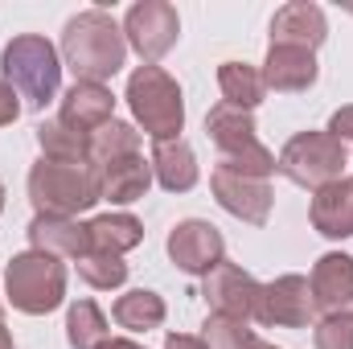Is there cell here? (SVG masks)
Returning a JSON list of instances; mask_svg holds the SVG:
<instances>
[{"mask_svg": "<svg viewBox=\"0 0 353 349\" xmlns=\"http://www.w3.org/2000/svg\"><path fill=\"white\" fill-rule=\"evenodd\" d=\"M99 349H144V346H140V341H132V337H107Z\"/></svg>", "mask_w": 353, "mask_h": 349, "instance_id": "d6a6232c", "label": "cell"}, {"mask_svg": "<svg viewBox=\"0 0 353 349\" xmlns=\"http://www.w3.org/2000/svg\"><path fill=\"white\" fill-rule=\"evenodd\" d=\"M165 349H210L201 337H189V333H169L165 337Z\"/></svg>", "mask_w": 353, "mask_h": 349, "instance_id": "1f68e13d", "label": "cell"}, {"mask_svg": "<svg viewBox=\"0 0 353 349\" xmlns=\"http://www.w3.org/2000/svg\"><path fill=\"white\" fill-rule=\"evenodd\" d=\"M79 275L87 288H99V292H111V288H123L128 283V263L123 255H103V251H87L79 259Z\"/></svg>", "mask_w": 353, "mask_h": 349, "instance_id": "83f0119b", "label": "cell"}, {"mask_svg": "<svg viewBox=\"0 0 353 349\" xmlns=\"http://www.w3.org/2000/svg\"><path fill=\"white\" fill-rule=\"evenodd\" d=\"M17 115H21V94H17V90L0 79V128L17 123Z\"/></svg>", "mask_w": 353, "mask_h": 349, "instance_id": "4dcf8cb0", "label": "cell"}, {"mask_svg": "<svg viewBox=\"0 0 353 349\" xmlns=\"http://www.w3.org/2000/svg\"><path fill=\"white\" fill-rule=\"evenodd\" d=\"M259 349H275V346H259Z\"/></svg>", "mask_w": 353, "mask_h": 349, "instance_id": "d590c367", "label": "cell"}, {"mask_svg": "<svg viewBox=\"0 0 353 349\" xmlns=\"http://www.w3.org/2000/svg\"><path fill=\"white\" fill-rule=\"evenodd\" d=\"M312 341H316V349H353V312L321 317L312 329Z\"/></svg>", "mask_w": 353, "mask_h": 349, "instance_id": "f1b7e54d", "label": "cell"}, {"mask_svg": "<svg viewBox=\"0 0 353 349\" xmlns=\"http://www.w3.org/2000/svg\"><path fill=\"white\" fill-rule=\"evenodd\" d=\"M58 119L74 132H99L103 123L115 119V94L103 87V83H74V87L62 94V107H58Z\"/></svg>", "mask_w": 353, "mask_h": 349, "instance_id": "9a60e30c", "label": "cell"}, {"mask_svg": "<svg viewBox=\"0 0 353 349\" xmlns=\"http://www.w3.org/2000/svg\"><path fill=\"white\" fill-rule=\"evenodd\" d=\"M8 304L25 317H46L66 300V267L46 251H21L4 267Z\"/></svg>", "mask_w": 353, "mask_h": 349, "instance_id": "8992f818", "label": "cell"}, {"mask_svg": "<svg viewBox=\"0 0 353 349\" xmlns=\"http://www.w3.org/2000/svg\"><path fill=\"white\" fill-rule=\"evenodd\" d=\"M263 87L279 90V94H300L316 83L321 66H316V54L312 50H292V46H271L263 62Z\"/></svg>", "mask_w": 353, "mask_h": 349, "instance_id": "2e32d148", "label": "cell"}, {"mask_svg": "<svg viewBox=\"0 0 353 349\" xmlns=\"http://www.w3.org/2000/svg\"><path fill=\"white\" fill-rule=\"evenodd\" d=\"M169 259L185 275H210L218 263H226V239L214 222L205 218H185L169 230Z\"/></svg>", "mask_w": 353, "mask_h": 349, "instance_id": "30bf717a", "label": "cell"}, {"mask_svg": "<svg viewBox=\"0 0 353 349\" xmlns=\"http://www.w3.org/2000/svg\"><path fill=\"white\" fill-rule=\"evenodd\" d=\"M128 37L111 12L87 8L62 29V62L74 70V83H107L123 70Z\"/></svg>", "mask_w": 353, "mask_h": 349, "instance_id": "6da1fadb", "label": "cell"}, {"mask_svg": "<svg viewBox=\"0 0 353 349\" xmlns=\"http://www.w3.org/2000/svg\"><path fill=\"white\" fill-rule=\"evenodd\" d=\"M148 165H152V177L161 181V189H169V193H189L197 185V157L185 140L157 144Z\"/></svg>", "mask_w": 353, "mask_h": 349, "instance_id": "44dd1931", "label": "cell"}, {"mask_svg": "<svg viewBox=\"0 0 353 349\" xmlns=\"http://www.w3.org/2000/svg\"><path fill=\"white\" fill-rule=\"evenodd\" d=\"M128 107L136 115V123L144 128V136L152 144H169L181 140V128H185V99L176 87L173 74H165L161 66H140L132 79H128Z\"/></svg>", "mask_w": 353, "mask_h": 349, "instance_id": "277c9868", "label": "cell"}, {"mask_svg": "<svg viewBox=\"0 0 353 349\" xmlns=\"http://www.w3.org/2000/svg\"><path fill=\"white\" fill-rule=\"evenodd\" d=\"M87 239H90V251L128 255V251H136L144 243V226L132 214H99V218L87 222Z\"/></svg>", "mask_w": 353, "mask_h": 349, "instance_id": "ffe728a7", "label": "cell"}, {"mask_svg": "<svg viewBox=\"0 0 353 349\" xmlns=\"http://www.w3.org/2000/svg\"><path fill=\"white\" fill-rule=\"evenodd\" d=\"M0 210H4V185H0Z\"/></svg>", "mask_w": 353, "mask_h": 349, "instance_id": "e575fe53", "label": "cell"}, {"mask_svg": "<svg viewBox=\"0 0 353 349\" xmlns=\"http://www.w3.org/2000/svg\"><path fill=\"white\" fill-rule=\"evenodd\" d=\"M111 317H115L119 329L148 333V329H161V325H165L169 308H165V300H161L157 292H148V288H132V292H123V296L115 300Z\"/></svg>", "mask_w": 353, "mask_h": 349, "instance_id": "603a6c76", "label": "cell"}, {"mask_svg": "<svg viewBox=\"0 0 353 349\" xmlns=\"http://www.w3.org/2000/svg\"><path fill=\"white\" fill-rule=\"evenodd\" d=\"M29 201L37 214L54 218H74L103 201L99 169L94 165H58V161H37L29 169Z\"/></svg>", "mask_w": 353, "mask_h": 349, "instance_id": "5b68a950", "label": "cell"}, {"mask_svg": "<svg viewBox=\"0 0 353 349\" xmlns=\"http://www.w3.org/2000/svg\"><path fill=\"white\" fill-rule=\"evenodd\" d=\"M329 37V21L321 4L292 0L271 17V46H292V50H312Z\"/></svg>", "mask_w": 353, "mask_h": 349, "instance_id": "5bb4252c", "label": "cell"}, {"mask_svg": "<svg viewBox=\"0 0 353 349\" xmlns=\"http://www.w3.org/2000/svg\"><path fill=\"white\" fill-rule=\"evenodd\" d=\"M201 341L210 349H259L263 341L255 337L251 321H234V317H218L210 312L201 325Z\"/></svg>", "mask_w": 353, "mask_h": 349, "instance_id": "4316f807", "label": "cell"}, {"mask_svg": "<svg viewBox=\"0 0 353 349\" xmlns=\"http://www.w3.org/2000/svg\"><path fill=\"white\" fill-rule=\"evenodd\" d=\"M37 148L41 161H58V165H90V136L66 128L62 119H46L37 123Z\"/></svg>", "mask_w": 353, "mask_h": 349, "instance_id": "7402d4cb", "label": "cell"}, {"mask_svg": "<svg viewBox=\"0 0 353 349\" xmlns=\"http://www.w3.org/2000/svg\"><path fill=\"white\" fill-rule=\"evenodd\" d=\"M312 230L325 239H353V177H341L312 193Z\"/></svg>", "mask_w": 353, "mask_h": 349, "instance_id": "ac0fdd59", "label": "cell"}, {"mask_svg": "<svg viewBox=\"0 0 353 349\" xmlns=\"http://www.w3.org/2000/svg\"><path fill=\"white\" fill-rule=\"evenodd\" d=\"M308 288H312L316 312H325V317L350 312L353 308V255H345V251L321 255L312 275H308Z\"/></svg>", "mask_w": 353, "mask_h": 349, "instance_id": "4fadbf2b", "label": "cell"}, {"mask_svg": "<svg viewBox=\"0 0 353 349\" xmlns=\"http://www.w3.org/2000/svg\"><path fill=\"white\" fill-rule=\"evenodd\" d=\"M107 317L94 300H74L70 312H66V341L70 349H99L107 341Z\"/></svg>", "mask_w": 353, "mask_h": 349, "instance_id": "484cf974", "label": "cell"}, {"mask_svg": "<svg viewBox=\"0 0 353 349\" xmlns=\"http://www.w3.org/2000/svg\"><path fill=\"white\" fill-rule=\"evenodd\" d=\"M201 300H205L210 312H218V317L251 321V317H255V300H259V279H255L251 271H243L239 263L226 259L201 279Z\"/></svg>", "mask_w": 353, "mask_h": 349, "instance_id": "8fae6325", "label": "cell"}, {"mask_svg": "<svg viewBox=\"0 0 353 349\" xmlns=\"http://www.w3.org/2000/svg\"><path fill=\"white\" fill-rule=\"evenodd\" d=\"M29 243L33 251H46L54 259H83L90 251L87 239V222H74V218H54V214H37L29 222Z\"/></svg>", "mask_w": 353, "mask_h": 349, "instance_id": "e0dca14e", "label": "cell"}, {"mask_svg": "<svg viewBox=\"0 0 353 349\" xmlns=\"http://www.w3.org/2000/svg\"><path fill=\"white\" fill-rule=\"evenodd\" d=\"M205 132H210V140L218 148V165L222 169H234V173H243V177H259V181H267V177L275 173V152L259 140L251 111L218 103L205 115Z\"/></svg>", "mask_w": 353, "mask_h": 349, "instance_id": "3957f363", "label": "cell"}, {"mask_svg": "<svg viewBox=\"0 0 353 349\" xmlns=\"http://www.w3.org/2000/svg\"><path fill=\"white\" fill-rule=\"evenodd\" d=\"M218 87H222V103L243 107V111H255L267 94L263 74L247 62H222L218 66Z\"/></svg>", "mask_w": 353, "mask_h": 349, "instance_id": "cb8c5ba5", "label": "cell"}, {"mask_svg": "<svg viewBox=\"0 0 353 349\" xmlns=\"http://www.w3.org/2000/svg\"><path fill=\"white\" fill-rule=\"evenodd\" d=\"M152 185V165L144 157H128V161H115V165H103L99 169V189H103V201L111 206H132L148 193Z\"/></svg>", "mask_w": 353, "mask_h": 349, "instance_id": "d6986e66", "label": "cell"}, {"mask_svg": "<svg viewBox=\"0 0 353 349\" xmlns=\"http://www.w3.org/2000/svg\"><path fill=\"white\" fill-rule=\"evenodd\" d=\"M0 79L25 99L29 111H46L62 87V54L41 33H17L0 54Z\"/></svg>", "mask_w": 353, "mask_h": 349, "instance_id": "7a4b0ae2", "label": "cell"}, {"mask_svg": "<svg viewBox=\"0 0 353 349\" xmlns=\"http://www.w3.org/2000/svg\"><path fill=\"white\" fill-rule=\"evenodd\" d=\"M316 317L312 304V288L304 275H279L271 283H259V300H255V325L267 329H308Z\"/></svg>", "mask_w": 353, "mask_h": 349, "instance_id": "9c48e42d", "label": "cell"}, {"mask_svg": "<svg viewBox=\"0 0 353 349\" xmlns=\"http://www.w3.org/2000/svg\"><path fill=\"white\" fill-rule=\"evenodd\" d=\"M0 349H12V337H8V329H4V312H0Z\"/></svg>", "mask_w": 353, "mask_h": 349, "instance_id": "836d02e7", "label": "cell"}, {"mask_svg": "<svg viewBox=\"0 0 353 349\" xmlns=\"http://www.w3.org/2000/svg\"><path fill=\"white\" fill-rule=\"evenodd\" d=\"M128 157H140V132L132 123H103L99 132H90V165L103 169V165H115V161H128Z\"/></svg>", "mask_w": 353, "mask_h": 349, "instance_id": "d4e9b609", "label": "cell"}, {"mask_svg": "<svg viewBox=\"0 0 353 349\" xmlns=\"http://www.w3.org/2000/svg\"><path fill=\"white\" fill-rule=\"evenodd\" d=\"M210 189H214L218 206H222L226 214H234L239 222H247V226H267L271 201H275V193H271L267 181L243 177V173H234V169H222V165H218V169L210 173Z\"/></svg>", "mask_w": 353, "mask_h": 349, "instance_id": "7c38bea8", "label": "cell"}, {"mask_svg": "<svg viewBox=\"0 0 353 349\" xmlns=\"http://www.w3.org/2000/svg\"><path fill=\"white\" fill-rule=\"evenodd\" d=\"M123 37L144 58V66H157L181 37V17L169 0H140L123 17Z\"/></svg>", "mask_w": 353, "mask_h": 349, "instance_id": "ba28073f", "label": "cell"}, {"mask_svg": "<svg viewBox=\"0 0 353 349\" xmlns=\"http://www.w3.org/2000/svg\"><path fill=\"white\" fill-rule=\"evenodd\" d=\"M337 144H353V103L350 107H337L333 115H329V128H325Z\"/></svg>", "mask_w": 353, "mask_h": 349, "instance_id": "f546056e", "label": "cell"}, {"mask_svg": "<svg viewBox=\"0 0 353 349\" xmlns=\"http://www.w3.org/2000/svg\"><path fill=\"white\" fill-rule=\"evenodd\" d=\"M275 173H283L300 189H325L345 173V144H337L329 132H296L279 157H275Z\"/></svg>", "mask_w": 353, "mask_h": 349, "instance_id": "52a82bcc", "label": "cell"}]
</instances>
